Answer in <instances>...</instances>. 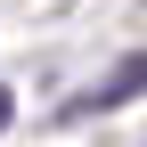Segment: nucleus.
Returning <instances> with one entry per match:
<instances>
[{"label":"nucleus","mask_w":147,"mask_h":147,"mask_svg":"<svg viewBox=\"0 0 147 147\" xmlns=\"http://www.w3.org/2000/svg\"><path fill=\"white\" fill-rule=\"evenodd\" d=\"M139 90H147V57H123V74H115V82H98L82 106H123V98H139Z\"/></svg>","instance_id":"obj_1"},{"label":"nucleus","mask_w":147,"mask_h":147,"mask_svg":"<svg viewBox=\"0 0 147 147\" xmlns=\"http://www.w3.org/2000/svg\"><path fill=\"white\" fill-rule=\"evenodd\" d=\"M8 115H16V98H8V82H0V131H8Z\"/></svg>","instance_id":"obj_2"}]
</instances>
